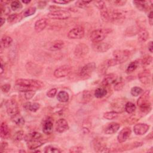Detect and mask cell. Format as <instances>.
<instances>
[{
	"instance_id": "1",
	"label": "cell",
	"mask_w": 153,
	"mask_h": 153,
	"mask_svg": "<svg viewBox=\"0 0 153 153\" xmlns=\"http://www.w3.org/2000/svg\"><path fill=\"white\" fill-rule=\"evenodd\" d=\"M100 16L103 20L109 22H121L123 21L125 16L124 14L119 10L109 9L107 7L100 10Z\"/></svg>"
},
{
	"instance_id": "2",
	"label": "cell",
	"mask_w": 153,
	"mask_h": 153,
	"mask_svg": "<svg viewBox=\"0 0 153 153\" xmlns=\"http://www.w3.org/2000/svg\"><path fill=\"white\" fill-rule=\"evenodd\" d=\"M130 56V51L128 50H116L113 51L114 59L107 60L109 67L115 66L127 61Z\"/></svg>"
},
{
	"instance_id": "3",
	"label": "cell",
	"mask_w": 153,
	"mask_h": 153,
	"mask_svg": "<svg viewBox=\"0 0 153 153\" xmlns=\"http://www.w3.org/2000/svg\"><path fill=\"white\" fill-rule=\"evenodd\" d=\"M111 31V28L97 29L91 32L90 38L93 43L102 42Z\"/></svg>"
},
{
	"instance_id": "4",
	"label": "cell",
	"mask_w": 153,
	"mask_h": 153,
	"mask_svg": "<svg viewBox=\"0 0 153 153\" xmlns=\"http://www.w3.org/2000/svg\"><path fill=\"white\" fill-rule=\"evenodd\" d=\"M149 91H146L137 99V104L139 106L141 111L143 112H149L151 109V104L150 103Z\"/></svg>"
},
{
	"instance_id": "5",
	"label": "cell",
	"mask_w": 153,
	"mask_h": 153,
	"mask_svg": "<svg viewBox=\"0 0 153 153\" xmlns=\"http://www.w3.org/2000/svg\"><path fill=\"white\" fill-rule=\"evenodd\" d=\"M16 84L27 87L33 90L44 87V84L41 81L32 79H19L16 81Z\"/></svg>"
},
{
	"instance_id": "6",
	"label": "cell",
	"mask_w": 153,
	"mask_h": 153,
	"mask_svg": "<svg viewBox=\"0 0 153 153\" xmlns=\"http://www.w3.org/2000/svg\"><path fill=\"white\" fill-rule=\"evenodd\" d=\"M96 66V63L94 62H90L85 65L81 68L79 72V76L82 79L88 78L94 71Z\"/></svg>"
},
{
	"instance_id": "7",
	"label": "cell",
	"mask_w": 153,
	"mask_h": 153,
	"mask_svg": "<svg viewBox=\"0 0 153 153\" xmlns=\"http://www.w3.org/2000/svg\"><path fill=\"white\" fill-rule=\"evenodd\" d=\"M48 17L56 20H66L71 17V14L66 10H54L47 14Z\"/></svg>"
},
{
	"instance_id": "8",
	"label": "cell",
	"mask_w": 153,
	"mask_h": 153,
	"mask_svg": "<svg viewBox=\"0 0 153 153\" xmlns=\"http://www.w3.org/2000/svg\"><path fill=\"white\" fill-rule=\"evenodd\" d=\"M89 52V47L84 43L78 44L75 48L74 55L78 58H82L88 54Z\"/></svg>"
},
{
	"instance_id": "9",
	"label": "cell",
	"mask_w": 153,
	"mask_h": 153,
	"mask_svg": "<svg viewBox=\"0 0 153 153\" xmlns=\"http://www.w3.org/2000/svg\"><path fill=\"white\" fill-rule=\"evenodd\" d=\"M85 33L84 29L81 26H77L72 29L68 33L69 39H81L84 37Z\"/></svg>"
},
{
	"instance_id": "10",
	"label": "cell",
	"mask_w": 153,
	"mask_h": 153,
	"mask_svg": "<svg viewBox=\"0 0 153 153\" xmlns=\"http://www.w3.org/2000/svg\"><path fill=\"white\" fill-rule=\"evenodd\" d=\"M6 111L7 114L12 117L19 112V107L17 102L14 100H8L5 103Z\"/></svg>"
},
{
	"instance_id": "11",
	"label": "cell",
	"mask_w": 153,
	"mask_h": 153,
	"mask_svg": "<svg viewBox=\"0 0 153 153\" xmlns=\"http://www.w3.org/2000/svg\"><path fill=\"white\" fill-rule=\"evenodd\" d=\"M72 71V68L69 65H63L57 68L54 72V75L56 78H62L68 76Z\"/></svg>"
},
{
	"instance_id": "12",
	"label": "cell",
	"mask_w": 153,
	"mask_h": 153,
	"mask_svg": "<svg viewBox=\"0 0 153 153\" xmlns=\"http://www.w3.org/2000/svg\"><path fill=\"white\" fill-rule=\"evenodd\" d=\"M25 67L27 72L32 75L38 76L42 73V68L36 63L32 62H27L26 64Z\"/></svg>"
},
{
	"instance_id": "13",
	"label": "cell",
	"mask_w": 153,
	"mask_h": 153,
	"mask_svg": "<svg viewBox=\"0 0 153 153\" xmlns=\"http://www.w3.org/2000/svg\"><path fill=\"white\" fill-rule=\"evenodd\" d=\"M93 99V95L88 90H84L77 95V100L79 103H87Z\"/></svg>"
},
{
	"instance_id": "14",
	"label": "cell",
	"mask_w": 153,
	"mask_h": 153,
	"mask_svg": "<svg viewBox=\"0 0 153 153\" xmlns=\"http://www.w3.org/2000/svg\"><path fill=\"white\" fill-rule=\"evenodd\" d=\"M131 131L130 127H126L123 128L119 133L117 136V140L120 143H123L126 142L131 134Z\"/></svg>"
},
{
	"instance_id": "15",
	"label": "cell",
	"mask_w": 153,
	"mask_h": 153,
	"mask_svg": "<svg viewBox=\"0 0 153 153\" xmlns=\"http://www.w3.org/2000/svg\"><path fill=\"white\" fill-rule=\"evenodd\" d=\"M111 47V45L107 42H99L96 43H93L92 45V48L94 51L99 53H104L108 51Z\"/></svg>"
},
{
	"instance_id": "16",
	"label": "cell",
	"mask_w": 153,
	"mask_h": 153,
	"mask_svg": "<svg viewBox=\"0 0 153 153\" xmlns=\"http://www.w3.org/2000/svg\"><path fill=\"white\" fill-rule=\"evenodd\" d=\"M93 148L95 151L96 152H108L109 150H108V148L106 147V145L103 142L99 139H95L93 141Z\"/></svg>"
},
{
	"instance_id": "17",
	"label": "cell",
	"mask_w": 153,
	"mask_h": 153,
	"mask_svg": "<svg viewBox=\"0 0 153 153\" xmlns=\"http://www.w3.org/2000/svg\"><path fill=\"white\" fill-rule=\"evenodd\" d=\"M149 128V125L145 123H139L134 126L133 131L136 135H143L148 131Z\"/></svg>"
},
{
	"instance_id": "18",
	"label": "cell",
	"mask_w": 153,
	"mask_h": 153,
	"mask_svg": "<svg viewBox=\"0 0 153 153\" xmlns=\"http://www.w3.org/2000/svg\"><path fill=\"white\" fill-rule=\"evenodd\" d=\"M125 100L123 99H117L114 100V101L112 103V108L114 111L119 113L121 112L124 110L125 106Z\"/></svg>"
},
{
	"instance_id": "19",
	"label": "cell",
	"mask_w": 153,
	"mask_h": 153,
	"mask_svg": "<svg viewBox=\"0 0 153 153\" xmlns=\"http://www.w3.org/2000/svg\"><path fill=\"white\" fill-rule=\"evenodd\" d=\"M120 127V124L115 122H112L106 125L105 127L103 129V131L104 133L106 134H112L115 133L119 130Z\"/></svg>"
},
{
	"instance_id": "20",
	"label": "cell",
	"mask_w": 153,
	"mask_h": 153,
	"mask_svg": "<svg viewBox=\"0 0 153 153\" xmlns=\"http://www.w3.org/2000/svg\"><path fill=\"white\" fill-rule=\"evenodd\" d=\"M69 128L67 121L64 118H60L57 120L56 124V130L59 133H63Z\"/></svg>"
},
{
	"instance_id": "21",
	"label": "cell",
	"mask_w": 153,
	"mask_h": 153,
	"mask_svg": "<svg viewBox=\"0 0 153 153\" xmlns=\"http://www.w3.org/2000/svg\"><path fill=\"white\" fill-rule=\"evenodd\" d=\"M53 120L51 118L46 119L42 125V131L46 134H50L53 131Z\"/></svg>"
},
{
	"instance_id": "22",
	"label": "cell",
	"mask_w": 153,
	"mask_h": 153,
	"mask_svg": "<svg viewBox=\"0 0 153 153\" xmlns=\"http://www.w3.org/2000/svg\"><path fill=\"white\" fill-rule=\"evenodd\" d=\"M140 81L143 84H148L151 80V72L149 69H145L138 74Z\"/></svg>"
},
{
	"instance_id": "23",
	"label": "cell",
	"mask_w": 153,
	"mask_h": 153,
	"mask_svg": "<svg viewBox=\"0 0 153 153\" xmlns=\"http://www.w3.org/2000/svg\"><path fill=\"white\" fill-rule=\"evenodd\" d=\"M64 46V41L62 40H55L48 44V49L50 51H58L62 49Z\"/></svg>"
},
{
	"instance_id": "24",
	"label": "cell",
	"mask_w": 153,
	"mask_h": 153,
	"mask_svg": "<svg viewBox=\"0 0 153 153\" xmlns=\"http://www.w3.org/2000/svg\"><path fill=\"white\" fill-rule=\"evenodd\" d=\"M117 76L115 74H109L107 75H106L103 80H102V85L105 86H108L111 85L115 83L116 80L117 79Z\"/></svg>"
},
{
	"instance_id": "25",
	"label": "cell",
	"mask_w": 153,
	"mask_h": 153,
	"mask_svg": "<svg viewBox=\"0 0 153 153\" xmlns=\"http://www.w3.org/2000/svg\"><path fill=\"white\" fill-rule=\"evenodd\" d=\"M27 146L30 149H36L42 145H44V142L41 141V139H33L29 140L26 141Z\"/></svg>"
},
{
	"instance_id": "26",
	"label": "cell",
	"mask_w": 153,
	"mask_h": 153,
	"mask_svg": "<svg viewBox=\"0 0 153 153\" xmlns=\"http://www.w3.org/2000/svg\"><path fill=\"white\" fill-rule=\"evenodd\" d=\"M47 22L45 19H40L38 20L34 26V28L36 32H40L42 30H43L45 27L47 26Z\"/></svg>"
},
{
	"instance_id": "27",
	"label": "cell",
	"mask_w": 153,
	"mask_h": 153,
	"mask_svg": "<svg viewBox=\"0 0 153 153\" xmlns=\"http://www.w3.org/2000/svg\"><path fill=\"white\" fill-rule=\"evenodd\" d=\"M10 133V131L8 125L6 123L2 122L1 124V128H0L1 137L3 139H6L9 136Z\"/></svg>"
},
{
	"instance_id": "28",
	"label": "cell",
	"mask_w": 153,
	"mask_h": 153,
	"mask_svg": "<svg viewBox=\"0 0 153 153\" xmlns=\"http://www.w3.org/2000/svg\"><path fill=\"white\" fill-rule=\"evenodd\" d=\"M133 3L140 11H145L149 8L148 2L146 1H133Z\"/></svg>"
},
{
	"instance_id": "29",
	"label": "cell",
	"mask_w": 153,
	"mask_h": 153,
	"mask_svg": "<svg viewBox=\"0 0 153 153\" xmlns=\"http://www.w3.org/2000/svg\"><path fill=\"white\" fill-rule=\"evenodd\" d=\"M24 108L27 111H30L32 112H36L40 107V105L38 103H31L26 102L23 105Z\"/></svg>"
},
{
	"instance_id": "30",
	"label": "cell",
	"mask_w": 153,
	"mask_h": 153,
	"mask_svg": "<svg viewBox=\"0 0 153 153\" xmlns=\"http://www.w3.org/2000/svg\"><path fill=\"white\" fill-rule=\"evenodd\" d=\"M13 42V39L8 36H4L1 40V47L7 48L10 47Z\"/></svg>"
},
{
	"instance_id": "31",
	"label": "cell",
	"mask_w": 153,
	"mask_h": 153,
	"mask_svg": "<svg viewBox=\"0 0 153 153\" xmlns=\"http://www.w3.org/2000/svg\"><path fill=\"white\" fill-rule=\"evenodd\" d=\"M11 118L12 121L18 126H22L25 123L24 118L19 113L11 117Z\"/></svg>"
},
{
	"instance_id": "32",
	"label": "cell",
	"mask_w": 153,
	"mask_h": 153,
	"mask_svg": "<svg viewBox=\"0 0 153 153\" xmlns=\"http://www.w3.org/2000/svg\"><path fill=\"white\" fill-rule=\"evenodd\" d=\"M140 65V59L139 60H136L133 62H131L127 66V69H126V72L127 74L131 73L134 71H135L138 66Z\"/></svg>"
},
{
	"instance_id": "33",
	"label": "cell",
	"mask_w": 153,
	"mask_h": 153,
	"mask_svg": "<svg viewBox=\"0 0 153 153\" xmlns=\"http://www.w3.org/2000/svg\"><path fill=\"white\" fill-rule=\"evenodd\" d=\"M149 38V33L145 29H140L138 32V41L143 42L146 41Z\"/></svg>"
},
{
	"instance_id": "34",
	"label": "cell",
	"mask_w": 153,
	"mask_h": 153,
	"mask_svg": "<svg viewBox=\"0 0 153 153\" xmlns=\"http://www.w3.org/2000/svg\"><path fill=\"white\" fill-rule=\"evenodd\" d=\"M69 94L65 91H60L57 96V99L60 102H66L69 100Z\"/></svg>"
},
{
	"instance_id": "35",
	"label": "cell",
	"mask_w": 153,
	"mask_h": 153,
	"mask_svg": "<svg viewBox=\"0 0 153 153\" xmlns=\"http://www.w3.org/2000/svg\"><path fill=\"white\" fill-rule=\"evenodd\" d=\"M125 82L124 80L122 77H120V78H117L116 81L115 82L114 84V90L115 91H120L122 90L124 85Z\"/></svg>"
},
{
	"instance_id": "36",
	"label": "cell",
	"mask_w": 153,
	"mask_h": 153,
	"mask_svg": "<svg viewBox=\"0 0 153 153\" xmlns=\"http://www.w3.org/2000/svg\"><path fill=\"white\" fill-rule=\"evenodd\" d=\"M136 109V105L133 103H132L131 102H127L126 103L125 106H124V110L128 114L133 113Z\"/></svg>"
},
{
	"instance_id": "37",
	"label": "cell",
	"mask_w": 153,
	"mask_h": 153,
	"mask_svg": "<svg viewBox=\"0 0 153 153\" xmlns=\"http://www.w3.org/2000/svg\"><path fill=\"white\" fill-rule=\"evenodd\" d=\"M91 128V122L88 120H85L82 122V131L84 133L87 134V133H90Z\"/></svg>"
},
{
	"instance_id": "38",
	"label": "cell",
	"mask_w": 153,
	"mask_h": 153,
	"mask_svg": "<svg viewBox=\"0 0 153 153\" xmlns=\"http://www.w3.org/2000/svg\"><path fill=\"white\" fill-rule=\"evenodd\" d=\"M107 94V90L103 87L97 88L94 91V96L97 98H102Z\"/></svg>"
},
{
	"instance_id": "39",
	"label": "cell",
	"mask_w": 153,
	"mask_h": 153,
	"mask_svg": "<svg viewBox=\"0 0 153 153\" xmlns=\"http://www.w3.org/2000/svg\"><path fill=\"white\" fill-rule=\"evenodd\" d=\"M42 137V135L41 133L38 132H33L29 133L25 137V140L27 141L29 140H33V139H41Z\"/></svg>"
},
{
	"instance_id": "40",
	"label": "cell",
	"mask_w": 153,
	"mask_h": 153,
	"mask_svg": "<svg viewBox=\"0 0 153 153\" xmlns=\"http://www.w3.org/2000/svg\"><path fill=\"white\" fill-rule=\"evenodd\" d=\"M118 113L113 111H110V112H106L103 114V117L108 120H114L115 119L118 117Z\"/></svg>"
},
{
	"instance_id": "41",
	"label": "cell",
	"mask_w": 153,
	"mask_h": 153,
	"mask_svg": "<svg viewBox=\"0 0 153 153\" xmlns=\"http://www.w3.org/2000/svg\"><path fill=\"white\" fill-rule=\"evenodd\" d=\"M22 19V17H21L20 15H19L18 14H12L8 17L7 22L10 23H15V22L19 21L20 19Z\"/></svg>"
},
{
	"instance_id": "42",
	"label": "cell",
	"mask_w": 153,
	"mask_h": 153,
	"mask_svg": "<svg viewBox=\"0 0 153 153\" xmlns=\"http://www.w3.org/2000/svg\"><path fill=\"white\" fill-rule=\"evenodd\" d=\"M61 151L59 148L51 145L46 146L44 149V152L45 153H59Z\"/></svg>"
},
{
	"instance_id": "43",
	"label": "cell",
	"mask_w": 153,
	"mask_h": 153,
	"mask_svg": "<svg viewBox=\"0 0 153 153\" xmlns=\"http://www.w3.org/2000/svg\"><path fill=\"white\" fill-rule=\"evenodd\" d=\"M10 5H11V8L13 11H17V10H20L22 8V4L21 2H20L19 1H14L11 2Z\"/></svg>"
},
{
	"instance_id": "44",
	"label": "cell",
	"mask_w": 153,
	"mask_h": 153,
	"mask_svg": "<svg viewBox=\"0 0 153 153\" xmlns=\"http://www.w3.org/2000/svg\"><path fill=\"white\" fill-rule=\"evenodd\" d=\"M108 68H109V66L108 65L107 60H106L105 62H103L101 65H100L98 69V72L100 74H104Z\"/></svg>"
},
{
	"instance_id": "45",
	"label": "cell",
	"mask_w": 153,
	"mask_h": 153,
	"mask_svg": "<svg viewBox=\"0 0 153 153\" xmlns=\"http://www.w3.org/2000/svg\"><path fill=\"white\" fill-rule=\"evenodd\" d=\"M36 12V8L35 7H29L27 8L23 13V17H26L28 16H30L33 14H34Z\"/></svg>"
},
{
	"instance_id": "46",
	"label": "cell",
	"mask_w": 153,
	"mask_h": 153,
	"mask_svg": "<svg viewBox=\"0 0 153 153\" xmlns=\"http://www.w3.org/2000/svg\"><path fill=\"white\" fill-rule=\"evenodd\" d=\"M152 58L151 56H147L145 57L143 59H140V65L142 66H148L150 65L152 62Z\"/></svg>"
},
{
	"instance_id": "47",
	"label": "cell",
	"mask_w": 153,
	"mask_h": 153,
	"mask_svg": "<svg viewBox=\"0 0 153 153\" xmlns=\"http://www.w3.org/2000/svg\"><path fill=\"white\" fill-rule=\"evenodd\" d=\"M143 91V90L139 87H134L131 89V94L133 96H138L139 95H140Z\"/></svg>"
},
{
	"instance_id": "48",
	"label": "cell",
	"mask_w": 153,
	"mask_h": 153,
	"mask_svg": "<svg viewBox=\"0 0 153 153\" xmlns=\"http://www.w3.org/2000/svg\"><path fill=\"white\" fill-rule=\"evenodd\" d=\"M126 1H123V0H112V1H109V2L112 5L116 6V7H121L125 5L126 3Z\"/></svg>"
},
{
	"instance_id": "49",
	"label": "cell",
	"mask_w": 153,
	"mask_h": 153,
	"mask_svg": "<svg viewBox=\"0 0 153 153\" xmlns=\"http://www.w3.org/2000/svg\"><path fill=\"white\" fill-rule=\"evenodd\" d=\"M91 1H77L75 2V5L79 8H84L90 4Z\"/></svg>"
},
{
	"instance_id": "50",
	"label": "cell",
	"mask_w": 153,
	"mask_h": 153,
	"mask_svg": "<svg viewBox=\"0 0 153 153\" xmlns=\"http://www.w3.org/2000/svg\"><path fill=\"white\" fill-rule=\"evenodd\" d=\"M24 137V132L23 131H18L14 135V139L17 141L22 140Z\"/></svg>"
},
{
	"instance_id": "51",
	"label": "cell",
	"mask_w": 153,
	"mask_h": 153,
	"mask_svg": "<svg viewBox=\"0 0 153 153\" xmlns=\"http://www.w3.org/2000/svg\"><path fill=\"white\" fill-rule=\"evenodd\" d=\"M35 90H28L25 92V97L26 100L31 99L35 95Z\"/></svg>"
},
{
	"instance_id": "52",
	"label": "cell",
	"mask_w": 153,
	"mask_h": 153,
	"mask_svg": "<svg viewBox=\"0 0 153 153\" xmlns=\"http://www.w3.org/2000/svg\"><path fill=\"white\" fill-rule=\"evenodd\" d=\"M95 6H96V7L100 10L104 9L105 8H106V5L104 1H96L95 2Z\"/></svg>"
},
{
	"instance_id": "53",
	"label": "cell",
	"mask_w": 153,
	"mask_h": 153,
	"mask_svg": "<svg viewBox=\"0 0 153 153\" xmlns=\"http://www.w3.org/2000/svg\"><path fill=\"white\" fill-rule=\"evenodd\" d=\"M56 93H57V89L54 88L50 89L49 91H48L47 92V96L48 97L52 98V97H54L55 96Z\"/></svg>"
},
{
	"instance_id": "54",
	"label": "cell",
	"mask_w": 153,
	"mask_h": 153,
	"mask_svg": "<svg viewBox=\"0 0 153 153\" xmlns=\"http://www.w3.org/2000/svg\"><path fill=\"white\" fill-rule=\"evenodd\" d=\"M83 150V148L81 146H75L71 148L69 150L71 152H82Z\"/></svg>"
},
{
	"instance_id": "55",
	"label": "cell",
	"mask_w": 153,
	"mask_h": 153,
	"mask_svg": "<svg viewBox=\"0 0 153 153\" xmlns=\"http://www.w3.org/2000/svg\"><path fill=\"white\" fill-rule=\"evenodd\" d=\"M11 88V85L9 84H5L1 86V90L4 93H7L10 90Z\"/></svg>"
},
{
	"instance_id": "56",
	"label": "cell",
	"mask_w": 153,
	"mask_h": 153,
	"mask_svg": "<svg viewBox=\"0 0 153 153\" xmlns=\"http://www.w3.org/2000/svg\"><path fill=\"white\" fill-rule=\"evenodd\" d=\"M53 2L58 4H67L71 2V1H66V0H57V1H53Z\"/></svg>"
},
{
	"instance_id": "57",
	"label": "cell",
	"mask_w": 153,
	"mask_h": 153,
	"mask_svg": "<svg viewBox=\"0 0 153 153\" xmlns=\"http://www.w3.org/2000/svg\"><path fill=\"white\" fill-rule=\"evenodd\" d=\"M148 19H149V23L150 24V25H152L153 23V13L152 11L151 10L149 13L148 14Z\"/></svg>"
},
{
	"instance_id": "58",
	"label": "cell",
	"mask_w": 153,
	"mask_h": 153,
	"mask_svg": "<svg viewBox=\"0 0 153 153\" xmlns=\"http://www.w3.org/2000/svg\"><path fill=\"white\" fill-rule=\"evenodd\" d=\"M152 43H153L152 41H150V42L148 43V50H149L151 53H152V51H153V45H152Z\"/></svg>"
},
{
	"instance_id": "59",
	"label": "cell",
	"mask_w": 153,
	"mask_h": 153,
	"mask_svg": "<svg viewBox=\"0 0 153 153\" xmlns=\"http://www.w3.org/2000/svg\"><path fill=\"white\" fill-rule=\"evenodd\" d=\"M46 5V2L45 1H40L38 2V7L40 8H42L44 7Z\"/></svg>"
},
{
	"instance_id": "60",
	"label": "cell",
	"mask_w": 153,
	"mask_h": 153,
	"mask_svg": "<svg viewBox=\"0 0 153 153\" xmlns=\"http://www.w3.org/2000/svg\"><path fill=\"white\" fill-rule=\"evenodd\" d=\"M4 62L2 61V59H1V74H2L3 72H4V67H5V65H4Z\"/></svg>"
},
{
	"instance_id": "61",
	"label": "cell",
	"mask_w": 153,
	"mask_h": 153,
	"mask_svg": "<svg viewBox=\"0 0 153 153\" xmlns=\"http://www.w3.org/2000/svg\"><path fill=\"white\" fill-rule=\"evenodd\" d=\"M7 142H2L1 143V148L2 149H4V148H5L7 146Z\"/></svg>"
},
{
	"instance_id": "62",
	"label": "cell",
	"mask_w": 153,
	"mask_h": 153,
	"mask_svg": "<svg viewBox=\"0 0 153 153\" xmlns=\"http://www.w3.org/2000/svg\"><path fill=\"white\" fill-rule=\"evenodd\" d=\"M5 22V19L1 16V26H2L4 24Z\"/></svg>"
},
{
	"instance_id": "63",
	"label": "cell",
	"mask_w": 153,
	"mask_h": 153,
	"mask_svg": "<svg viewBox=\"0 0 153 153\" xmlns=\"http://www.w3.org/2000/svg\"><path fill=\"white\" fill-rule=\"evenodd\" d=\"M30 2V1H23L22 2H23L24 4H29Z\"/></svg>"
}]
</instances>
